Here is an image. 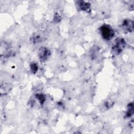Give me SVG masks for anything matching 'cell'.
I'll return each instance as SVG.
<instances>
[{"instance_id":"6da1fadb","label":"cell","mask_w":134,"mask_h":134,"mask_svg":"<svg viewBox=\"0 0 134 134\" xmlns=\"http://www.w3.org/2000/svg\"><path fill=\"white\" fill-rule=\"evenodd\" d=\"M99 31L102 38L106 40H110L115 35V31L109 25H103L100 27Z\"/></svg>"},{"instance_id":"7a4b0ae2","label":"cell","mask_w":134,"mask_h":134,"mask_svg":"<svg viewBox=\"0 0 134 134\" xmlns=\"http://www.w3.org/2000/svg\"><path fill=\"white\" fill-rule=\"evenodd\" d=\"M126 45L125 40L123 38L118 37L114 40L112 44L111 50L115 54L118 55L122 52L126 47Z\"/></svg>"},{"instance_id":"3957f363","label":"cell","mask_w":134,"mask_h":134,"mask_svg":"<svg viewBox=\"0 0 134 134\" xmlns=\"http://www.w3.org/2000/svg\"><path fill=\"white\" fill-rule=\"evenodd\" d=\"M38 55L40 62H43L47 60L50 55V50L46 47H42L39 48L38 52Z\"/></svg>"},{"instance_id":"277c9868","label":"cell","mask_w":134,"mask_h":134,"mask_svg":"<svg viewBox=\"0 0 134 134\" xmlns=\"http://www.w3.org/2000/svg\"><path fill=\"white\" fill-rule=\"evenodd\" d=\"M121 28L124 32L126 34L131 32L133 30V21L130 19H125L122 24Z\"/></svg>"},{"instance_id":"5b68a950","label":"cell","mask_w":134,"mask_h":134,"mask_svg":"<svg viewBox=\"0 0 134 134\" xmlns=\"http://www.w3.org/2000/svg\"><path fill=\"white\" fill-rule=\"evenodd\" d=\"M31 39L33 43H39L44 41L46 39V35L42 31H37L32 35Z\"/></svg>"},{"instance_id":"8992f818","label":"cell","mask_w":134,"mask_h":134,"mask_svg":"<svg viewBox=\"0 0 134 134\" xmlns=\"http://www.w3.org/2000/svg\"><path fill=\"white\" fill-rule=\"evenodd\" d=\"M78 5H79L80 9L85 11L90 8L91 5L88 2H86L84 1H79L78 2Z\"/></svg>"},{"instance_id":"52a82bcc","label":"cell","mask_w":134,"mask_h":134,"mask_svg":"<svg viewBox=\"0 0 134 134\" xmlns=\"http://www.w3.org/2000/svg\"><path fill=\"white\" fill-rule=\"evenodd\" d=\"M133 114V105L132 103H129L127 106V110L126 113V116L127 117H131Z\"/></svg>"},{"instance_id":"ba28073f","label":"cell","mask_w":134,"mask_h":134,"mask_svg":"<svg viewBox=\"0 0 134 134\" xmlns=\"http://www.w3.org/2000/svg\"><path fill=\"white\" fill-rule=\"evenodd\" d=\"M36 98L39 100L41 105H42L46 100V97L42 94H37L36 95Z\"/></svg>"},{"instance_id":"9c48e42d","label":"cell","mask_w":134,"mask_h":134,"mask_svg":"<svg viewBox=\"0 0 134 134\" xmlns=\"http://www.w3.org/2000/svg\"><path fill=\"white\" fill-rule=\"evenodd\" d=\"M30 70L32 73H36L38 70V66L35 62H32L30 65Z\"/></svg>"},{"instance_id":"30bf717a","label":"cell","mask_w":134,"mask_h":134,"mask_svg":"<svg viewBox=\"0 0 134 134\" xmlns=\"http://www.w3.org/2000/svg\"><path fill=\"white\" fill-rule=\"evenodd\" d=\"M54 21H57V22L60 21V20H61L60 16L58 14H55V15L54 16Z\"/></svg>"}]
</instances>
